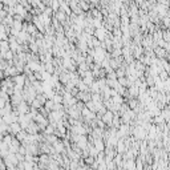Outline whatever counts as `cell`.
Masks as SVG:
<instances>
[{"mask_svg": "<svg viewBox=\"0 0 170 170\" xmlns=\"http://www.w3.org/2000/svg\"><path fill=\"white\" fill-rule=\"evenodd\" d=\"M155 52H157V55H158V56H161V57H162L163 53H165V51H163L162 48H161V49H160V48H157V49H155Z\"/></svg>", "mask_w": 170, "mask_h": 170, "instance_id": "obj_9", "label": "cell"}, {"mask_svg": "<svg viewBox=\"0 0 170 170\" xmlns=\"http://www.w3.org/2000/svg\"><path fill=\"white\" fill-rule=\"evenodd\" d=\"M70 5H72V7H75V5H77V3H70ZM75 12L76 13H81V10H80V8H76V11H75ZM81 15H83V13H81Z\"/></svg>", "mask_w": 170, "mask_h": 170, "instance_id": "obj_10", "label": "cell"}, {"mask_svg": "<svg viewBox=\"0 0 170 170\" xmlns=\"http://www.w3.org/2000/svg\"><path fill=\"white\" fill-rule=\"evenodd\" d=\"M95 146H96V149H97L98 152H101V150L104 149V144L101 142V140H100V138H97V140L95 141Z\"/></svg>", "mask_w": 170, "mask_h": 170, "instance_id": "obj_5", "label": "cell"}, {"mask_svg": "<svg viewBox=\"0 0 170 170\" xmlns=\"http://www.w3.org/2000/svg\"><path fill=\"white\" fill-rule=\"evenodd\" d=\"M83 114L85 116V117H88V118H95V113H93L92 110H89L88 108H84V109H83Z\"/></svg>", "mask_w": 170, "mask_h": 170, "instance_id": "obj_3", "label": "cell"}, {"mask_svg": "<svg viewBox=\"0 0 170 170\" xmlns=\"http://www.w3.org/2000/svg\"><path fill=\"white\" fill-rule=\"evenodd\" d=\"M103 120H104V122L110 124V121L113 120V117H112V112H110V110H108V112H105V114H104Z\"/></svg>", "mask_w": 170, "mask_h": 170, "instance_id": "obj_2", "label": "cell"}, {"mask_svg": "<svg viewBox=\"0 0 170 170\" xmlns=\"http://www.w3.org/2000/svg\"><path fill=\"white\" fill-rule=\"evenodd\" d=\"M28 32H29V33H36V28H35V25L29 24V28H28Z\"/></svg>", "mask_w": 170, "mask_h": 170, "instance_id": "obj_8", "label": "cell"}, {"mask_svg": "<svg viewBox=\"0 0 170 170\" xmlns=\"http://www.w3.org/2000/svg\"><path fill=\"white\" fill-rule=\"evenodd\" d=\"M27 110H28V106H27V104H25V103H21V104H19L18 112H19V113H21V116H24V113H27Z\"/></svg>", "mask_w": 170, "mask_h": 170, "instance_id": "obj_1", "label": "cell"}, {"mask_svg": "<svg viewBox=\"0 0 170 170\" xmlns=\"http://www.w3.org/2000/svg\"><path fill=\"white\" fill-rule=\"evenodd\" d=\"M136 136L137 137H144V134H145V132L142 130V128H138V129H136Z\"/></svg>", "mask_w": 170, "mask_h": 170, "instance_id": "obj_6", "label": "cell"}, {"mask_svg": "<svg viewBox=\"0 0 170 170\" xmlns=\"http://www.w3.org/2000/svg\"><path fill=\"white\" fill-rule=\"evenodd\" d=\"M56 16H57V19H59V20H61V21L64 23V20H65V15H64L63 12H61V11H59V12H57V15H56Z\"/></svg>", "mask_w": 170, "mask_h": 170, "instance_id": "obj_7", "label": "cell"}, {"mask_svg": "<svg viewBox=\"0 0 170 170\" xmlns=\"http://www.w3.org/2000/svg\"><path fill=\"white\" fill-rule=\"evenodd\" d=\"M53 148L56 149V152H64V142H60V141H57V142L53 145Z\"/></svg>", "mask_w": 170, "mask_h": 170, "instance_id": "obj_4", "label": "cell"}]
</instances>
